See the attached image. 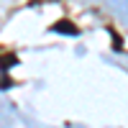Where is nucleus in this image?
<instances>
[{
	"mask_svg": "<svg viewBox=\"0 0 128 128\" xmlns=\"http://www.w3.org/2000/svg\"><path fill=\"white\" fill-rule=\"evenodd\" d=\"M54 31L56 34H67V36H77L80 31L74 23H69V20H59V23H54Z\"/></svg>",
	"mask_w": 128,
	"mask_h": 128,
	"instance_id": "f257e3e1",
	"label": "nucleus"
},
{
	"mask_svg": "<svg viewBox=\"0 0 128 128\" xmlns=\"http://www.w3.org/2000/svg\"><path fill=\"white\" fill-rule=\"evenodd\" d=\"M10 64H16V56H5L3 62H0V69H3V72H8L5 67H10Z\"/></svg>",
	"mask_w": 128,
	"mask_h": 128,
	"instance_id": "f03ea898",
	"label": "nucleus"
}]
</instances>
